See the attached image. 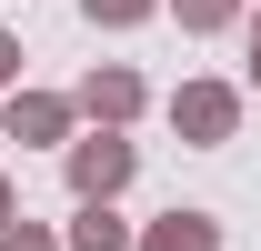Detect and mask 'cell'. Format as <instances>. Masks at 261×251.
Wrapping results in <instances>:
<instances>
[{"instance_id": "1", "label": "cell", "mask_w": 261, "mask_h": 251, "mask_svg": "<svg viewBox=\"0 0 261 251\" xmlns=\"http://www.w3.org/2000/svg\"><path fill=\"white\" fill-rule=\"evenodd\" d=\"M171 131H181V151H221L241 131V91L231 81H181L171 91Z\"/></svg>"}, {"instance_id": "12", "label": "cell", "mask_w": 261, "mask_h": 251, "mask_svg": "<svg viewBox=\"0 0 261 251\" xmlns=\"http://www.w3.org/2000/svg\"><path fill=\"white\" fill-rule=\"evenodd\" d=\"M251 91H261V20H251Z\"/></svg>"}, {"instance_id": "5", "label": "cell", "mask_w": 261, "mask_h": 251, "mask_svg": "<svg viewBox=\"0 0 261 251\" xmlns=\"http://www.w3.org/2000/svg\"><path fill=\"white\" fill-rule=\"evenodd\" d=\"M130 251H221V221H211V211H161Z\"/></svg>"}, {"instance_id": "3", "label": "cell", "mask_w": 261, "mask_h": 251, "mask_svg": "<svg viewBox=\"0 0 261 251\" xmlns=\"http://www.w3.org/2000/svg\"><path fill=\"white\" fill-rule=\"evenodd\" d=\"M141 101H151V91H141V70H130V61H91V70H81V91H70V111H81L91 131H130V121H141Z\"/></svg>"}, {"instance_id": "9", "label": "cell", "mask_w": 261, "mask_h": 251, "mask_svg": "<svg viewBox=\"0 0 261 251\" xmlns=\"http://www.w3.org/2000/svg\"><path fill=\"white\" fill-rule=\"evenodd\" d=\"M0 251H61V241H50L40 221H0Z\"/></svg>"}, {"instance_id": "7", "label": "cell", "mask_w": 261, "mask_h": 251, "mask_svg": "<svg viewBox=\"0 0 261 251\" xmlns=\"http://www.w3.org/2000/svg\"><path fill=\"white\" fill-rule=\"evenodd\" d=\"M151 10H161V0H81V20H91V31H141Z\"/></svg>"}, {"instance_id": "4", "label": "cell", "mask_w": 261, "mask_h": 251, "mask_svg": "<svg viewBox=\"0 0 261 251\" xmlns=\"http://www.w3.org/2000/svg\"><path fill=\"white\" fill-rule=\"evenodd\" d=\"M70 121H81V111H70L61 91H0V131L31 141V151H40V141H61V151H70Z\"/></svg>"}, {"instance_id": "2", "label": "cell", "mask_w": 261, "mask_h": 251, "mask_svg": "<svg viewBox=\"0 0 261 251\" xmlns=\"http://www.w3.org/2000/svg\"><path fill=\"white\" fill-rule=\"evenodd\" d=\"M61 171H70V201H121L130 171H141V151H130L121 131H91V141H70V151H61Z\"/></svg>"}, {"instance_id": "8", "label": "cell", "mask_w": 261, "mask_h": 251, "mask_svg": "<svg viewBox=\"0 0 261 251\" xmlns=\"http://www.w3.org/2000/svg\"><path fill=\"white\" fill-rule=\"evenodd\" d=\"M161 10L181 31H231V20H241V0H161Z\"/></svg>"}, {"instance_id": "11", "label": "cell", "mask_w": 261, "mask_h": 251, "mask_svg": "<svg viewBox=\"0 0 261 251\" xmlns=\"http://www.w3.org/2000/svg\"><path fill=\"white\" fill-rule=\"evenodd\" d=\"M0 221H20V191H10V171H0Z\"/></svg>"}, {"instance_id": "10", "label": "cell", "mask_w": 261, "mask_h": 251, "mask_svg": "<svg viewBox=\"0 0 261 251\" xmlns=\"http://www.w3.org/2000/svg\"><path fill=\"white\" fill-rule=\"evenodd\" d=\"M0 91H20V40L0 31Z\"/></svg>"}, {"instance_id": "6", "label": "cell", "mask_w": 261, "mask_h": 251, "mask_svg": "<svg viewBox=\"0 0 261 251\" xmlns=\"http://www.w3.org/2000/svg\"><path fill=\"white\" fill-rule=\"evenodd\" d=\"M130 241H141V231H130L111 201H81V221H70V241H61V251H130Z\"/></svg>"}]
</instances>
